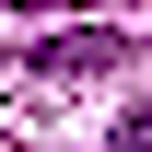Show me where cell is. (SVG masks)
Returning a JSON list of instances; mask_svg holds the SVG:
<instances>
[{"label":"cell","instance_id":"obj_1","mask_svg":"<svg viewBox=\"0 0 152 152\" xmlns=\"http://www.w3.org/2000/svg\"><path fill=\"white\" fill-rule=\"evenodd\" d=\"M117 58H129V35H117V23H82V35H47L35 47V70L47 82H94V70H117Z\"/></svg>","mask_w":152,"mask_h":152},{"label":"cell","instance_id":"obj_2","mask_svg":"<svg viewBox=\"0 0 152 152\" xmlns=\"http://www.w3.org/2000/svg\"><path fill=\"white\" fill-rule=\"evenodd\" d=\"M105 152H152V117H129V129H117V140H105Z\"/></svg>","mask_w":152,"mask_h":152}]
</instances>
